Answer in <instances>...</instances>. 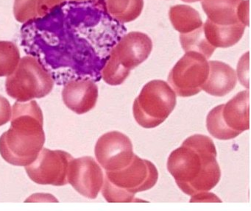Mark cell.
Here are the masks:
<instances>
[{
	"instance_id": "6da1fadb",
	"label": "cell",
	"mask_w": 251,
	"mask_h": 211,
	"mask_svg": "<svg viewBox=\"0 0 251 211\" xmlns=\"http://www.w3.org/2000/svg\"><path fill=\"white\" fill-rule=\"evenodd\" d=\"M216 158L217 150L213 141L203 135H194L172 152L167 169L180 190L192 197L218 184L221 171Z\"/></svg>"
},
{
	"instance_id": "7a4b0ae2",
	"label": "cell",
	"mask_w": 251,
	"mask_h": 211,
	"mask_svg": "<svg viewBox=\"0 0 251 211\" xmlns=\"http://www.w3.org/2000/svg\"><path fill=\"white\" fill-rule=\"evenodd\" d=\"M45 142L43 114L37 102H16L11 127L0 137L1 156L11 165L26 166L37 158Z\"/></svg>"
},
{
	"instance_id": "3957f363",
	"label": "cell",
	"mask_w": 251,
	"mask_h": 211,
	"mask_svg": "<svg viewBox=\"0 0 251 211\" xmlns=\"http://www.w3.org/2000/svg\"><path fill=\"white\" fill-rule=\"evenodd\" d=\"M156 167L148 160L134 155L131 163L117 171H105L102 196L108 202H140L138 192L152 188L158 181Z\"/></svg>"
},
{
	"instance_id": "277c9868",
	"label": "cell",
	"mask_w": 251,
	"mask_h": 211,
	"mask_svg": "<svg viewBox=\"0 0 251 211\" xmlns=\"http://www.w3.org/2000/svg\"><path fill=\"white\" fill-rule=\"evenodd\" d=\"M152 49V40L145 33L130 32L125 34L111 49L101 77L107 84L121 85L132 70L148 59Z\"/></svg>"
},
{
	"instance_id": "5b68a950",
	"label": "cell",
	"mask_w": 251,
	"mask_h": 211,
	"mask_svg": "<svg viewBox=\"0 0 251 211\" xmlns=\"http://www.w3.org/2000/svg\"><path fill=\"white\" fill-rule=\"evenodd\" d=\"M176 105V94L168 83L154 80L147 83L135 99L133 113L136 122L146 129L162 124Z\"/></svg>"
},
{
	"instance_id": "8992f818",
	"label": "cell",
	"mask_w": 251,
	"mask_h": 211,
	"mask_svg": "<svg viewBox=\"0 0 251 211\" xmlns=\"http://www.w3.org/2000/svg\"><path fill=\"white\" fill-rule=\"evenodd\" d=\"M53 86L51 74L31 56L21 58L5 81L7 94L20 102L45 97L52 92Z\"/></svg>"
},
{
	"instance_id": "52a82bcc",
	"label": "cell",
	"mask_w": 251,
	"mask_h": 211,
	"mask_svg": "<svg viewBox=\"0 0 251 211\" xmlns=\"http://www.w3.org/2000/svg\"><path fill=\"white\" fill-rule=\"evenodd\" d=\"M249 91H243L227 103L213 108L206 118L208 133L219 140H230L249 130Z\"/></svg>"
},
{
	"instance_id": "ba28073f",
	"label": "cell",
	"mask_w": 251,
	"mask_h": 211,
	"mask_svg": "<svg viewBox=\"0 0 251 211\" xmlns=\"http://www.w3.org/2000/svg\"><path fill=\"white\" fill-rule=\"evenodd\" d=\"M207 60L202 54L190 51L176 63L168 77V83L176 95L188 97L202 91L209 71Z\"/></svg>"
},
{
	"instance_id": "9c48e42d",
	"label": "cell",
	"mask_w": 251,
	"mask_h": 211,
	"mask_svg": "<svg viewBox=\"0 0 251 211\" xmlns=\"http://www.w3.org/2000/svg\"><path fill=\"white\" fill-rule=\"evenodd\" d=\"M73 159L68 152L43 148L35 161L26 165V172L37 184L65 186L68 183L69 166Z\"/></svg>"
},
{
	"instance_id": "30bf717a",
	"label": "cell",
	"mask_w": 251,
	"mask_h": 211,
	"mask_svg": "<svg viewBox=\"0 0 251 211\" xmlns=\"http://www.w3.org/2000/svg\"><path fill=\"white\" fill-rule=\"evenodd\" d=\"M95 156L105 171H117L131 163L134 153L131 141L124 133L108 132L95 145Z\"/></svg>"
},
{
	"instance_id": "8fae6325",
	"label": "cell",
	"mask_w": 251,
	"mask_h": 211,
	"mask_svg": "<svg viewBox=\"0 0 251 211\" xmlns=\"http://www.w3.org/2000/svg\"><path fill=\"white\" fill-rule=\"evenodd\" d=\"M104 174L92 157L85 156L70 161L68 183L76 191L89 199H96L102 189Z\"/></svg>"
},
{
	"instance_id": "7c38bea8",
	"label": "cell",
	"mask_w": 251,
	"mask_h": 211,
	"mask_svg": "<svg viewBox=\"0 0 251 211\" xmlns=\"http://www.w3.org/2000/svg\"><path fill=\"white\" fill-rule=\"evenodd\" d=\"M249 0H201L202 10L213 24L249 26Z\"/></svg>"
},
{
	"instance_id": "4fadbf2b",
	"label": "cell",
	"mask_w": 251,
	"mask_h": 211,
	"mask_svg": "<svg viewBox=\"0 0 251 211\" xmlns=\"http://www.w3.org/2000/svg\"><path fill=\"white\" fill-rule=\"evenodd\" d=\"M62 99L66 106L73 112L86 114L96 105L98 86L91 79L71 80L63 89Z\"/></svg>"
},
{
	"instance_id": "5bb4252c",
	"label": "cell",
	"mask_w": 251,
	"mask_h": 211,
	"mask_svg": "<svg viewBox=\"0 0 251 211\" xmlns=\"http://www.w3.org/2000/svg\"><path fill=\"white\" fill-rule=\"evenodd\" d=\"M208 78L202 90L215 96H226L234 89L237 83L236 71L226 63L218 61L208 62Z\"/></svg>"
},
{
	"instance_id": "9a60e30c",
	"label": "cell",
	"mask_w": 251,
	"mask_h": 211,
	"mask_svg": "<svg viewBox=\"0 0 251 211\" xmlns=\"http://www.w3.org/2000/svg\"><path fill=\"white\" fill-rule=\"evenodd\" d=\"M92 2L123 24L136 20L144 8V0H92Z\"/></svg>"
},
{
	"instance_id": "2e32d148",
	"label": "cell",
	"mask_w": 251,
	"mask_h": 211,
	"mask_svg": "<svg viewBox=\"0 0 251 211\" xmlns=\"http://www.w3.org/2000/svg\"><path fill=\"white\" fill-rule=\"evenodd\" d=\"M243 24L220 26L213 24L207 20L202 24L204 35L211 46L216 48H228L237 44L245 33Z\"/></svg>"
},
{
	"instance_id": "e0dca14e",
	"label": "cell",
	"mask_w": 251,
	"mask_h": 211,
	"mask_svg": "<svg viewBox=\"0 0 251 211\" xmlns=\"http://www.w3.org/2000/svg\"><path fill=\"white\" fill-rule=\"evenodd\" d=\"M169 17L175 30L179 32L180 34L191 33L200 28L203 24L199 13L189 5L172 6Z\"/></svg>"
},
{
	"instance_id": "ac0fdd59",
	"label": "cell",
	"mask_w": 251,
	"mask_h": 211,
	"mask_svg": "<svg viewBox=\"0 0 251 211\" xmlns=\"http://www.w3.org/2000/svg\"><path fill=\"white\" fill-rule=\"evenodd\" d=\"M180 42L185 52L193 51L198 52L202 54L206 59L211 58L216 49L207 42L202 25L191 33L180 34Z\"/></svg>"
},
{
	"instance_id": "d6986e66",
	"label": "cell",
	"mask_w": 251,
	"mask_h": 211,
	"mask_svg": "<svg viewBox=\"0 0 251 211\" xmlns=\"http://www.w3.org/2000/svg\"><path fill=\"white\" fill-rule=\"evenodd\" d=\"M20 59V50L15 44L0 41V77L11 75Z\"/></svg>"
},
{
	"instance_id": "ffe728a7",
	"label": "cell",
	"mask_w": 251,
	"mask_h": 211,
	"mask_svg": "<svg viewBox=\"0 0 251 211\" xmlns=\"http://www.w3.org/2000/svg\"><path fill=\"white\" fill-rule=\"evenodd\" d=\"M38 0H15L14 14L19 23H25L29 20L39 18L37 14Z\"/></svg>"
},
{
	"instance_id": "44dd1931",
	"label": "cell",
	"mask_w": 251,
	"mask_h": 211,
	"mask_svg": "<svg viewBox=\"0 0 251 211\" xmlns=\"http://www.w3.org/2000/svg\"><path fill=\"white\" fill-rule=\"evenodd\" d=\"M66 0H38V17H43Z\"/></svg>"
},
{
	"instance_id": "7402d4cb",
	"label": "cell",
	"mask_w": 251,
	"mask_h": 211,
	"mask_svg": "<svg viewBox=\"0 0 251 211\" xmlns=\"http://www.w3.org/2000/svg\"><path fill=\"white\" fill-rule=\"evenodd\" d=\"M12 114L10 102L4 96L0 95V126L7 124L11 120Z\"/></svg>"
},
{
	"instance_id": "603a6c76",
	"label": "cell",
	"mask_w": 251,
	"mask_h": 211,
	"mask_svg": "<svg viewBox=\"0 0 251 211\" xmlns=\"http://www.w3.org/2000/svg\"><path fill=\"white\" fill-rule=\"evenodd\" d=\"M191 202H220L221 201L220 200L219 198H217V196L212 193H208L207 192H201V193H198V194L195 195V196H192L191 198Z\"/></svg>"
},
{
	"instance_id": "cb8c5ba5",
	"label": "cell",
	"mask_w": 251,
	"mask_h": 211,
	"mask_svg": "<svg viewBox=\"0 0 251 211\" xmlns=\"http://www.w3.org/2000/svg\"><path fill=\"white\" fill-rule=\"evenodd\" d=\"M183 2H189V3H192V2H198V1H201V0H182Z\"/></svg>"
},
{
	"instance_id": "d4e9b609",
	"label": "cell",
	"mask_w": 251,
	"mask_h": 211,
	"mask_svg": "<svg viewBox=\"0 0 251 211\" xmlns=\"http://www.w3.org/2000/svg\"><path fill=\"white\" fill-rule=\"evenodd\" d=\"M74 1H86V0H74Z\"/></svg>"
}]
</instances>
